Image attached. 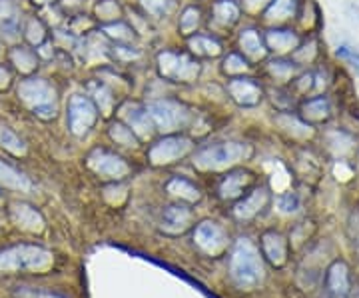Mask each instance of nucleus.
I'll return each mask as SVG.
<instances>
[{
  "label": "nucleus",
  "instance_id": "17",
  "mask_svg": "<svg viewBox=\"0 0 359 298\" xmlns=\"http://www.w3.org/2000/svg\"><path fill=\"white\" fill-rule=\"evenodd\" d=\"M0 184L10 188V190H21V193H28L32 188V182L28 180V176L18 173L16 169H12L10 164L0 160Z\"/></svg>",
  "mask_w": 359,
  "mask_h": 298
},
{
  "label": "nucleus",
  "instance_id": "28",
  "mask_svg": "<svg viewBox=\"0 0 359 298\" xmlns=\"http://www.w3.org/2000/svg\"><path fill=\"white\" fill-rule=\"evenodd\" d=\"M190 49L196 52V54H202V56H215L220 54V45L208 38V36H196L190 40Z\"/></svg>",
  "mask_w": 359,
  "mask_h": 298
},
{
  "label": "nucleus",
  "instance_id": "11",
  "mask_svg": "<svg viewBox=\"0 0 359 298\" xmlns=\"http://www.w3.org/2000/svg\"><path fill=\"white\" fill-rule=\"evenodd\" d=\"M325 288L334 298H347L351 290L349 269L343 260H335L325 273Z\"/></svg>",
  "mask_w": 359,
  "mask_h": 298
},
{
  "label": "nucleus",
  "instance_id": "7",
  "mask_svg": "<svg viewBox=\"0 0 359 298\" xmlns=\"http://www.w3.org/2000/svg\"><path fill=\"white\" fill-rule=\"evenodd\" d=\"M96 123L94 104L86 97H72L68 104V128L76 136H84Z\"/></svg>",
  "mask_w": 359,
  "mask_h": 298
},
{
  "label": "nucleus",
  "instance_id": "19",
  "mask_svg": "<svg viewBox=\"0 0 359 298\" xmlns=\"http://www.w3.org/2000/svg\"><path fill=\"white\" fill-rule=\"evenodd\" d=\"M191 212L182 206V204H174V206H168L162 214V223L168 230H184L188 223H190Z\"/></svg>",
  "mask_w": 359,
  "mask_h": 298
},
{
  "label": "nucleus",
  "instance_id": "22",
  "mask_svg": "<svg viewBox=\"0 0 359 298\" xmlns=\"http://www.w3.org/2000/svg\"><path fill=\"white\" fill-rule=\"evenodd\" d=\"M0 147L8 150V152H12V154H16V156L26 154V145H24L23 138L6 125H0Z\"/></svg>",
  "mask_w": 359,
  "mask_h": 298
},
{
  "label": "nucleus",
  "instance_id": "21",
  "mask_svg": "<svg viewBox=\"0 0 359 298\" xmlns=\"http://www.w3.org/2000/svg\"><path fill=\"white\" fill-rule=\"evenodd\" d=\"M166 188L172 197H178V199H184L188 200V202H198L200 197H202L200 190L191 184L190 180H186V178H172L168 182Z\"/></svg>",
  "mask_w": 359,
  "mask_h": 298
},
{
  "label": "nucleus",
  "instance_id": "43",
  "mask_svg": "<svg viewBox=\"0 0 359 298\" xmlns=\"http://www.w3.org/2000/svg\"><path fill=\"white\" fill-rule=\"evenodd\" d=\"M8 84H10V75L4 66H0V90L8 88Z\"/></svg>",
  "mask_w": 359,
  "mask_h": 298
},
{
  "label": "nucleus",
  "instance_id": "6",
  "mask_svg": "<svg viewBox=\"0 0 359 298\" xmlns=\"http://www.w3.org/2000/svg\"><path fill=\"white\" fill-rule=\"evenodd\" d=\"M158 64H160V73L172 80H194L200 73L198 62H194L186 54L162 52L158 56Z\"/></svg>",
  "mask_w": 359,
  "mask_h": 298
},
{
  "label": "nucleus",
  "instance_id": "8",
  "mask_svg": "<svg viewBox=\"0 0 359 298\" xmlns=\"http://www.w3.org/2000/svg\"><path fill=\"white\" fill-rule=\"evenodd\" d=\"M194 240L206 254H217L228 245V236L224 228L214 221H204L198 224L194 230Z\"/></svg>",
  "mask_w": 359,
  "mask_h": 298
},
{
  "label": "nucleus",
  "instance_id": "35",
  "mask_svg": "<svg viewBox=\"0 0 359 298\" xmlns=\"http://www.w3.org/2000/svg\"><path fill=\"white\" fill-rule=\"evenodd\" d=\"M94 97L98 100V104H100V108H102V112L108 114L110 108H112V92L106 86H100V88L94 90Z\"/></svg>",
  "mask_w": 359,
  "mask_h": 298
},
{
  "label": "nucleus",
  "instance_id": "5",
  "mask_svg": "<svg viewBox=\"0 0 359 298\" xmlns=\"http://www.w3.org/2000/svg\"><path fill=\"white\" fill-rule=\"evenodd\" d=\"M146 110H148L154 126H158L164 132H170V130L182 126L188 121V110L184 106L176 104V102H170V100L150 102Z\"/></svg>",
  "mask_w": 359,
  "mask_h": 298
},
{
  "label": "nucleus",
  "instance_id": "33",
  "mask_svg": "<svg viewBox=\"0 0 359 298\" xmlns=\"http://www.w3.org/2000/svg\"><path fill=\"white\" fill-rule=\"evenodd\" d=\"M140 2L152 16H162L170 8V0H140Z\"/></svg>",
  "mask_w": 359,
  "mask_h": 298
},
{
  "label": "nucleus",
  "instance_id": "25",
  "mask_svg": "<svg viewBox=\"0 0 359 298\" xmlns=\"http://www.w3.org/2000/svg\"><path fill=\"white\" fill-rule=\"evenodd\" d=\"M214 16L220 25H234V23L238 21L239 10L234 2H230V0H222V2H215Z\"/></svg>",
  "mask_w": 359,
  "mask_h": 298
},
{
  "label": "nucleus",
  "instance_id": "23",
  "mask_svg": "<svg viewBox=\"0 0 359 298\" xmlns=\"http://www.w3.org/2000/svg\"><path fill=\"white\" fill-rule=\"evenodd\" d=\"M304 116L311 123H321L330 116V102L328 99H313L304 104Z\"/></svg>",
  "mask_w": 359,
  "mask_h": 298
},
{
  "label": "nucleus",
  "instance_id": "31",
  "mask_svg": "<svg viewBox=\"0 0 359 298\" xmlns=\"http://www.w3.org/2000/svg\"><path fill=\"white\" fill-rule=\"evenodd\" d=\"M44 26L42 23L38 21V18H32V21H28V25H26V38H28V42L30 45H40L42 40H44Z\"/></svg>",
  "mask_w": 359,
  "mask_h": 298
},
{
  "label": "nucleus",
  "instance_id": "24",
  "mask_svg": "<svg viewBox=\"0 0 359 298\" xmlns=\"http://www.w3.org/2000/svg\"><path fill=\"white\" fill-rule=\"evenodd\" d=\"M295 8H297V0H274V4L265 12V18L267 21H284V18L293 16Z\"/></svg>",
  "mask_w": 359,
  "mask_h": 298
},
{
  "label": "nucleus",
  "instance_id": "26",
  "mask_svg": "<svg viewBox=\"0 0 359 298\" xmlns=\"http://www.w3.org/2000/svg\"><path fill=\"white\" fill-rule=\"evenodd\" d=\"M239 45H241L243 52L250 54L252 58H262L263 54H265L262 40H260V36H258L254 30H245V32L241 34V38H239Z\"/></svg>",
  "mask_w": 359,
  "mask_h": 298
},
{
  "label": "nucleus",
  "instance_id": "34",
  "mask_svg": "<svg viewBox=\"0 0 359 298\" xmlns=\"http://www.w3.org/2000/svg\"><path fill=\"white\" fill-rule=\"evenodd\" d=\"M18 21V10L12 0H0V23Z\"/></svg>",
  "mask_w": 359,
  "mask_h": 298
},
{
  "label": "nucleus",
  "instance_id": "38",
  "mask_svg": "<svg viewBox=\"0 0 359 298\" xmlns=\"http://www.w3.org/2000/svg\"><path fill=\"white\" fill-rule=\"evenodd\" d=\"M269 73L280 76V78H289L293 75V66H291V62H286V60H274L269 64Z\"/></svg>",
  "mask_w": 359,
  "mask_h": 298
},
{
  "label": "nucleus",
  "instance_id": "4",
  "mask_svg": "<svg viewBox=\"0 0 359 298\" xmlns=\"http://www.w3.org/2000/svg\"><path fill=\"white\" fill-rule=\"evenodd\" d=\"M250 147L241 145V142H222L215 147L200 150L194 158V164L202 171H220L226 169L234 162L243 160L245 156H250Z\"/></svg>",
  "mask_w": 359,
  "mask_h": 298
},
{
  "label": "nucleus",
  "instance_id": "16",
  "mask_svg": "<svg viewBox=\"0 0 359 298\" xmlns=\"http://www.w3.org/2000/svg\"><path fill=\"white\" fill-rule=\"evenodd\" d=\"M228 88H230V95L234 97V100L241 106H256L260 102V97H262L260 86L256 82L243 80V78L232 80Z\"/></svg>",
  "mask_w": 359,
  "mask_h": 298
},
{
  "label": "nucleus",
  "instance_id": "29",
  "mask_svg": "<svg viewBox=\"0 0 359 298\" xmlns=\"http://www.w3.org/2000/svg\"><path fill=\"white\" fill-rule=\"evenodd\" d=\"M110 136L122 145V147H136L138 145V140H136V136H134V132H132V128H128V126L124 125H112L110 126Z\"/></svg>",
  "mask_w": 359,
  "mask_h": 298
},
{
  "label": "nucleus",
  "instance_id": "27",
  "mask_svg": "<svg viewBox=\"0 0 359 298\" xmlns=\"http://www.w3.org/2000/svg\"><path fill=\"white\" fill-rule=\"evenodd\" d=\"M10 58L21 73H32L36 69V56L30 50L14 49L10 52Z\"/></svg>",
  "mask_w": 359,
  "mask_h": 298
},
{
  "label": "nucleus",
  "instance_id": "1",
  "mask_svg": "<svg viewBox=\"0 0 359 298\" xmlns=\"http://www.w3.org/2000/svg\"><path fill=\"white\" fill-rule=\"evenodd\" d=\"M228 273L232 282L243 288H256L263 280V262L260 256V250L256 249L248 238H238L230 252V264Z\"/></svg>",
  "mask_w": 359,
  "mask_h": 298
},
{
  "label": "nucleus",
  "instance_id": "42",
  "mask_svg": "<svg viewBox=\"0 0 359 298\" xmlns=\"http://www.w3.org/2000/svg\"><path fill=\"white\" fill-rule=\"evenodd\" d=\"M311 80H313V76H311V75H304V76H302V78H300V82H297V88H300L302 92H306L308 88H311V84H313Z\"/></svg>",
  "mask_w": 359,
  "mask_h": 298
},
{
  "label": "nucleus",
  "instance_id": "20",
  "mask_svg": "<svg viewBox=\"0 0 359 298\" xmlns=\"http://www.w3.org/2000/svg\"><path fill=\"white\" fill-rule=\"evenodd\" d=\"M265 40H267V47L276 52H287L300 45V38L291 30H271L267 32Z\"/></svg>",
  "mask_w": 359,
  "mask_h": 298
},
{
  "label": "nucleus",
  "instance_id": "41",
  "mask_svg": "<svg viewBox=\"0 0 359 298\" xmlns=\"http://www.w3.org/2000/svg\"><path fill=\"white\" fill-rule=\"evenodd\" d=\"M337 54H339L341 58H345V60L349 62V66L356 71V75L359 76V54H356V52H349V50H337Z\"/></svg>",
  "mask_w": 359,
  "mask_h": 298
},
{
  "label": "nucleus",
  "instance_id": "2",
  "mask_svg": "<svg viewBox=\"0 0 359 298\" xmlns=\"http://www.w3.org/2000/svg\"><path fill=\"white\" fill-rule=\"evenodd\" d=\"M52 262V252L40 245H12L0 249V273L44 271Z\"/></svg>",
  "mask_w": 359,
  "mask_h": 298
},
{
  "label": "nucleus",
  "instance_id": "40",
  "mask_svg": "<svg viewBox=\"0 0 359 298\" xmlns=\"http://www.w3.org/2000/svg\"><path fill=\"white\" fill-rule=\"evenodd\" d=\"M224 64H226V71L228 73H243L245 71V62H243V58L238 56V54H230Z\"/></svg>",
  "mask_w": 359,
  "mask_h": 298
},
{
  "label": "nucleus",
  "instance_id": "46",
  "mask_svg": "<svg viewBox=\"0 0 359 298\" xmlns=\"http://www.w3.org/2000/svg\"><path fill=\"white\" fill-rule=\"evenodd\" d=\"M38 298H62V297H58V295H50V293H46V295H40Z\"/></svg>",
  "mask_w": 359,
  "mask_h": 298
},
{
  "label": "nucleus",
  "instance_id": "44",
  "mask_svg": "<svg viewBox=\"0 0 359 298\" xmlns=\"http://www.w3.org/2000/svg\"><path fill=\"white\" fill-rule=\"evenodd\" d=\"M116 52H118L120 56H126V58H136V56H138V52H134V50H132V52H126L124 49H118Z\"/></svg>",
  "mask_w": 359,
  "mask_h": 298
},
{
  "label": "nucleus",
  "instance_id": "15",
  "mask_svg": "<svg viewBox=\"0 0 359 298\" xmlns=\"http://www.w3.org/2000/svg\"><path fill=\"white\" fill-rule=\"evenodd\" d=\"M122 116L126 119V123L134 128L136 134H140L142 138H148L152 134V128H154V123L148 114V110L140 108L138 104H126L122 108Z\"/></svg>",
  "mask_w": 359,
  "mask_h": 298
},
{
  "label": "nucleus",
  "instance_id": "12",
  "mask_svg": "<svg viewBox=\"0 0 359 298\" xmlns=\"http://www.w3.org/2000/svg\"><path fill=\"white\" fill-rule=\"evenodd\" d=\"M262 252L271 266H284L287 260V240L282 232L267 230L262 234Z\"/></svg>",
  "mask_w": 359,
  "mask_h": 298
},
{
  "label": "nucleus",
  "instance_id": "10",
  "mask_svg": "<svg viewBox=\"0 0 359 298\" xmlns=\"http://www.w3.org/2000/svg\"><path fill=\"white\" fill-rule=\"evenodd\" d=\"M88 166L100 176H108V178H122L124 174H128V164L112 152L106 150H94L88 156Z\"/></svg>",
  "mask_w": 359,
  "mask_h": 298
},
{
  "label": "nucleus",
  "instance_id": "45",
  "mask_svg": "<svg viewBox=\"0 0 359 298\" xmlns=\"http://www.w3.org/2000/svg\"><path fill=\"white\" fill-rule=\"evenodd\" d=\"M263 2H265V0H248V6H250V8H258V6H262Z\"/></svg>",
  "mask_w": 359,
  "mask_h": 298
},
{
  "label": "nucleus",
  "instance_id": "13",
  "mask_svg": "<svg viewBox=\"0 0 359 298\" xmlns=\"http://www.w3.org/2000/svg\"><path fill=\"white\" fill-rule=\"evenodd\" d=\"M10 219L16 226L28 232H40L44 228L42 214L32 204H26V202H14L10 206Z\"/></svg>",
  "mask_w": 359,
  "mask_h": 298
},
{
  "label": "nucleus",
  "instance_id": "32",
  "mask_svg": "<svg viewBox=\"0 0 359 298\" xmlns=\"http://www.w3.org/2000/svg\"><path fill=\"white\" fill-rule=\"evenodd\" d=\"M198 23H200V10L186 8L182 14V21H180V28H182V32H191V30H196Z\"/></svg>",
  "mask_w": 359,
  "mask_h": 298
},
{
  "label": "nucleus",
  "instance_id": "9",
  "mask_svg": "<svg viewBox=\"0 0 359 298\" xmlns=\"http://www.w3.org/2000/svg\"><path fill=\"white\" fill-rule=\"evenodd\" d=\"M191 149V142L184 136H170L160 140L158 145H154L150 152H148V158L152 160V164H170L178 158H182L188 150Z\"/></svg>",
  "mask_w": 359,
  "mask_h": 298
},
{
  "label": "nucleus",
  "instance_id": "14",
  "mask_svg": "<svg viewBox=\"0 0 359 298\" xmlns=\"http://www.w3.org/2000/svg\"><path fill=\"white\" fill-rule=\"evenodd\" d=\"M267 199H269V195H267L265 188H256L252 195H248L241 202L236 204L234 216H236L238 221H250V219H254L256 214H260L263 208H265Z\"/></svg>",
  "mask_w": 359,
  "mask_h": 298
},
{
  "label": "nucleus",
  "instance_id": "3",
  "mask_svg": "<svg viewBox=\"0 0 359 298\" xmlns=\"http://www.w3.org/2000/svg\"><path fill=\"white\" fill-rule=\"evenodd\" d=\"M18 97L34 110L36 116L50 121L56 116V92L42 78H26L18 86Z\"/></svg>",
  "mask_w": 359,
  "mask_h": 298
},
{
  "label": "nucleus",
  "instance_id": "39",
  "mask_svg": "<svg viewBox=\"0 0 359 298\" xmlns=\"http://www.w3.org/2000/svg\"><path fill=\"white\" fill-rule=\"evenodd\" d=\"M98 14H100V18H116L120 14V8L116 6V2L104 0L98 4Z\"/></svg>",
  "mask_w": 359,
  "mask_h": 298
},
{
  "label": "nucleus",
  "instance_id": "36",
  "mask_svg": "<svg viewBox=\"0 0 359 298\" xmlns=\"http://www.w3.org/2000/svg\"><path fill=\"white\" fill-rule=\"evenodd\" d=\"M104 32L112 38H118V40H132V30L126 25L104 26Z\"/></svg>",
  "mask_w": 359,
  "mask_h": 298
},
{
  "label": "nucleus",
  "instance_id": "37",
  "mask_svg": "<svg viewBox=\"0 0 359 298\" xmlns=\"http://www.w3.org/2000/svg\"><path fill=\"white\" fill-rule=\"evenodd\" d=\"M278 123L284 126L286 130H289L291 126H293V132H297V134H302V136H306V134H310V126L304 125V123H300V121H295V119H291V116H280L278 119Z\"/></svg>",
  "mask_w": 359,
  "mask_h": 298
},
{
  "label": "nucleus",
  "instance_id": "30",
  "mask_svg": "<svg viewBox=\"0 0 359 298\" xmlns=\"http://www.w3.org/2000/svg\"><path fill=\"white\" fill-rule=\"evenodd\" d=\"M300 206H302V202H300V197L295 193H284L282 197H278V210L284 212V214L297 212Z\"/></svg>",
  "mask_w": 359,
  "mask_h": 298
},
{
  "label": "nucleus",
  "instance_id": "47",
  "mask_svg": "<svg viewBox=\"0 0 359 298\" xmlns=\"http://www.w3.org/2000/svg\"><path fill=\"white\" fill-rule=\"evenodd\" d=\"M34 2H38V4H46V2H50V0H34Z\"/></svg>",
  "mask_w": 359,
  "mask_h": 298
},
{
  "label": "nucleus",
  "instance_id": "18",
  "mask_svg": "<svg viewBox=\"0 0 359 298\" xmlns=\"http://www.w3.org/2000/svg\"><path fill=\"white\" fill-rule=\"evenodd\" d=\"M250 182V174L238 171V173L228 174L222 182H220V197L224 200L238 199L243 193V186Z\"/></svg>",
  "mask_w": 359,
  "mask_h": 298
}]
</instances>
